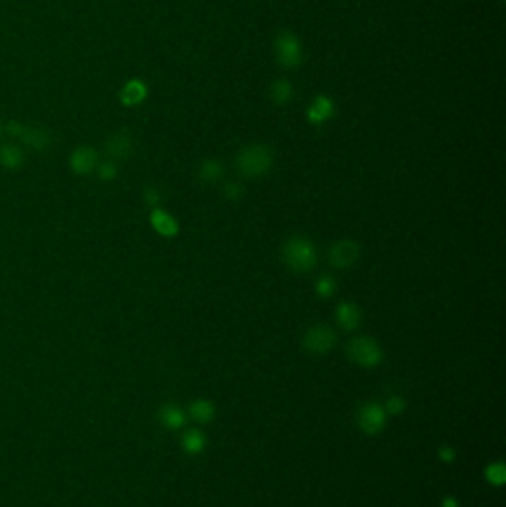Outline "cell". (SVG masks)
<instances>
[{"label": "cell", "mask_w": 506, "mask_h": 507, "mask_svg": "<svg viewBox=\"0 0 506 507\" xmlns=\"http://www.w3.org/2000/svg\"><path fill=\"white\" fill-rule=\"evenodd\" d=\"M235 165L245 178H261L272 169L273 152L264 144L247 145L236 155Z\"/></svg>", "instance_id": "obj_1"}, {"label": "cell", "mask_w": 506, "mask_h": 507, "mask_svg": "<svg viewBox=\"0 0 506 507\" xmlns=\"http://www.w3.org/2000/svg\"><path fill=\"white\" fill-rule=\"evenodd\" d=\"M282 258L290 270L295 273H307L314 270L317 266V248L307 237L293 236L282 248Z\"/></svg>", "instance_id": "obj_2"}, {"label": "cell", "mask_w": 506, "mask_h": 507, "mask_svg": "<svg viewBox=\"0 0 506 507\" xmlns=\"http://www.w3.org/2000/svg\"><path fill=\"white\" fill-rule=\"evenodd\" d=\"M346 354L349 359L363 368H375L382 364L384 352L371 337H355L348 341Z\"/></svg>", "instance_id": "obj_3"}, {"label": "cell", "mask_w": 506, "mask_h": 507, "mask_svg": "<svg viewBox=\"0 0 506 507\" xmlns=\"http://www.w3.org/2000/svg\"><path fill=\"white\" fill-rule=\"evenodd\" d=\"M5 129L11 137L20 138L28 148L36 152L47 150L52 144L51 132L42 126H30L20 122H9Z\"/></svg>", "instance_id": "obj_4"}, {"label": "cell", "mask_w": 506, "mask_h": 507, "mask_svg": "<svg viewBox=\"0 0 506 507\" xmlns=\"http://www.w3.org/2000/svg\"><path fill=\"white\" fill-rule=\"evenodd\" d=\"M337 334L331 326L318 323L314 325L303 335V349L310 354H325L334 349Z\"/></svg>", "instance_id": "obj_5"}, {"label": "cell", "mask_w": 506, "mask_h": 507, "mask_svg": "<svg viewBox=\"0 0 506 507\" xmlns=\"http://www.w3.org/2000/svg\"><path fill=\"white\" fill-rule=\"evenodd\" d=\"M361 248L352 239H341L331 245L329 251V261L336 268H345L352 267L356 261L360 260Z\"/></svg>", "instance_id": "obj_6"}, {"label": "cell", "mask_w": 506, "mask_h": 507, "mask_svg": "<svg viewBox=\"0 0 506 507\" xmlns=\"http://www.w3.org/2000/svg\"><path fill=\"white\" fill-rule=\"evenodd\" d=\"M388 420L386 410L377 402H368L358 411V424L368 435H376L382 431Z\"/></svg>", "instance_id": "obj_7"}, {"label": "cell", "mask_w": 506, "mask_h": 507, "mask_svg": "<svg viewBox=\"0 0 506 507\" xmlns=\"http://www.w3.org/2000/svg\"><path fill=\"white\" fill-rule=\"evenodd\" d=\"M69 167L73 174L89 175L98 167V153L91 145H79L69 157Z\"/></svg>", "instance_id": "obj_8"}, {"label": "cell", "mask_w": 506, "mask_h": 507, "mask_svg": "<svg viewBox=\"0 0 506 507\" xmlns=\"http://www.w3.org/2000/svg\"><path fill=\"white\" fill-rule=\"evenodd\" d=\"M104 152L110 160H126L134 152V140L126 129L117 131L104 144Z\"/></svg>", "instance_id": "obj_9"}, {"label": "cell", "mask_w": 506, "mask_h": 507, "mask_svg": "<svg viewBox=\"0 0 506 507\" xmlns=\"http://www.w3.org/2000/svg\"><path fill=\"white\" fill-rule=\"evenodd\" d=\"M148 221H151L152 229L159 236L167 237V239H172V237L180 233V225H178L177 218L160 206L152 208L151 215H148Z\"/></svg>", "instance_id": "obj_10"}, {"label": "cell", "mask_w": 506, "mask_h": 507, "mask_svg": "<svg viewBox=\"0 0 506 507\" xmlns=\"http://www.w3.org/2000/svg\"><path fill=\"white\" fill-rule=\"evenodd\" d=\"M363 319L360 307L351 302H340L336 307V321L341 330L353 331L360 326Z\"/></svg>", "instance_id": "obj_11"}, {"label": "cell", "mask_w": 506, "mask_h": 507, "mask_svg": "<svg viewBox=\"0 0 506 507\" xmlns=\"http://www.w3.org/2000/svg\"><path fill=\"white\" fill-rule=\"evenodd\" d=\"M147 98V86L140 79H131L128 80L121 91H119V101H121L125 107H136Z\"/></svg>", "instance_id": "obj_12"}, {"label": "cell", "mask_w": 506, "mask_h": 507, "mask_svg": "<svg viewBox=\"0 0 506 507\" xmlns=\"http://www.w3.org/2000/svg\"><path fill=\"white\" fill-rule=\"evenodd\" d=\"M276 51H278L279 61L284 66L293 67L300 61L299 43H297L295 37L291 35L279 36L278 43H276Z\"/></svg>", "instance_id": "obj_13"}, {"label": "cell", "mask_w": 506, "mask_h": 507, "mask_svg": "<svg viewBox=\"0 0 506 507\" xmlns=\"http://www.w3.org/2000/svg\"><path fill=\"white\" fill-rule=\"evenodd\" d=\"M158 419L163 427H167L170 430H178L186 423V412L180 407H177L174 404H167L159 410Z\"/></svg>", "instance_id": "obj_14"}, {"label": "cell", "mask_w": 506, "mask_h": 507, "mask_svg": "<svg viewBox=\"0 0 506 507\" xmlns=\"http://www.w3.org/2000/svg\"><path fill=\"white\" fill-rule=\"evenodd\" d=\"M333 113H334L333 101L326 97H318L315 98L314 102H312V106L307 110V119L312 124L321 125L325 121H329Z\"/></svg>", "instance_id": "obj_15"}, {"label": "cell", "mask_w": 506, "mask_h": 507, "mask_svg": "<svg viewBox=\"0 0 506 507\" xmlns=\"http://www.w3.org/2000/svg\"><path fill=\"white\" fill-rule=\"evenodd\" d=\"M0 165L8 171H18L24 165V152L18 145H0Z\"/></svg>", "instance_id": "obj_16"}, {"label": "cell", "mask_w": 506, "mask_h": 507, "mask_svg": "<svg viewBox=\"0 0 506 507\" xmlns=\"http://www.w3.org/2000/svg\"><path fill=\"white\" fill-rule=\"evenodd\" d=\"M189 414L196 423L205 424V423H210L214 419L216 408L213 405V402H210V400L196 399L190 404Z\"/></svg>", "instance_id": "obj_17"}, {"label": "cell", "mask_w": 506, "mask_h": 507, "mask_svg": "<svg viewBox=\"0 0 506 507\" xmlns=\"http://www.w3.org/2000/svg\"><path fill=\"white\" fill-rule=\"evenodd\" d=\"M198 175L205 183H217L225 175V167L217 159H205L201 162Z\"/></svg>", "instance_id": "obj_18"}, {"label": "cell", "mask_w": 506, "mask_h": 507, "mask_svg": "<svg viewBox=\"0 0 506 507\" xmlns=\"http://www.w3.org/2000/svg\"><path fill=\"white\" fill-rule=\"evenodd\" d=\"M182 445H183V450L187 454L196 455V454H201L204 451L205 445H206V439H205V435L202 434L201 430L190 429L183 435Z\"/></svg>", "instance_id": "obj_19"}, {"label": "cell", "mask_w": 506, "mask_h": 507, "mask_svg": "<svg viewBox=\"0 0 506 507\" xmlns=\"http://www.w3.org/2000/svg\"><path fill=\"white\" fill-rule=\"evenodd\" d=\"M337 291V282L333 276L330 275H322L317 282H315V292L319 298H331Z\"/></svg>", "instance_id": "obj_20"}, {"label": "cell", "mask_w": 506, "mask_h": 507, "mask_svg": "<svg viewBox=\"0 0 506 507\" xmlns=\"http://www.w3.org/2000/svg\"><path fill=\"white\" fill-rule=\"evenodd\" d=\"M291 95H293V91H291V86L288 82L278 80L276 83L272 85L271 97L276 104H279V106H284V104H287L291 100Z\"/></svg>", "instance_id": "obj_21"}, {"label": "cell", "mask_w": 506, "mask_h": 507, "mask_svg": "<svg viewBox=\"0 0 506 507\" xmlns=\"http://www.w3.org/2000/svg\"><path fill=\"white\" fill-rule=\"evenodd\" d=\"M486 479L496 487H502L506 481V467L499 461V463H492L490 466H487V469L484 470Z\"/></svg>", "instance_id": "obj_22"}, {"label": "cell", "mask_w": 506, "mask_h": 507, "mask_svg": "<svg viewBox=\"0 0 506 507\" xmlns=\"http://www.w3.org/2000/svg\"><path fill=\"white\" fill-rule=\"evenodd\" d=\"M97 174H98V178L101 181H106V183L113 181L114 178L117 177V174H119L114 160L107 159V160H104L102 163H100V165L97 167Z\"/></svg>", "instance_id": "obj_23"}, {"label": "cell", "mask_w": 506, "mask_h": 507, "mask_svg": "<svg viewBox=\"0 0 506 507\" xmlns=\"http://www.w3.org/2000/svg\"><path fill=\"white\" fill-rule=\"evenodd\" d=\"M406 400L401 396H391L388 400H386V412H389L392 415H399L403 414L406 410Z\"/></svg>", "instance_id": "obj_24"}, {"label": "cell", "mask_w": 506, "mask_h": 507, "mask_svg": "<svg viewBox=\"0 0 506 507\" xmlns=\"http://www.w3.org/2000/svg\"><path fill=\"white\" fill-rule=\"evenodd\" d=\"M143 199L148 206L158 208L160 205V202H162V195H160V191L156 187L148 186L143 191Z\"/></svg>", "instance_id": "obj_25"}, {"label": "cell", "mask_w": 506, "mask_h": 507, "mask_svg": "<svg viewBox=\"0 0 506 507\" xmlns=\"http://www.w3.org/2000/svg\"><path fill=\"white\" fill-rule=\"evenodd\" d=\"M242 186L240 183H233V181H228L223 187V195H225L226 199L229 201H237L242 196Z\"/></svg>", "instance_id": "obj_26"}, {"label": "cell", "mask_w": 506, "mask_h": 507, "mask_svg": "<svg viewBox=\"0 0 506 507\" xmlns=\"http://www.w3.org/2000/svg\"><path fill=\"white\" fill-rule=\"evenodd\" d=\"M438 455L444 461V463H453L456 458V451L453 448H450V446H441V448L438 450Z\"/></svg>", "instance_id": "obj_27"}, {"label": "cell", "mask_w": 506, "mask_h": 507, "mask_svg": "<svg viewBox=\"0 0 506 507\" xmlns=\"http://www.w3.org/2000/svg\"><path fill=\"white\" fill-rule=\"evenodd\" d=\"M442 507H459V503L453 497H445L442 501Z\"/></svg>", "instance_id": "obj_28"}, {"label": "cell", "mask_w": 506, "mask_h": 507, "mask_svg": "<svg viewBox=\"0 0 506 507\" xmlns=\"http://www.w3.org/2000/svg\"><path fill=\"white\" fill-rule=\"evenodd\" d=\"M2 132H4V128H2V125H0V136H2Z\"/></svg>", "instance_id": "obj_29"}]
</instances>
